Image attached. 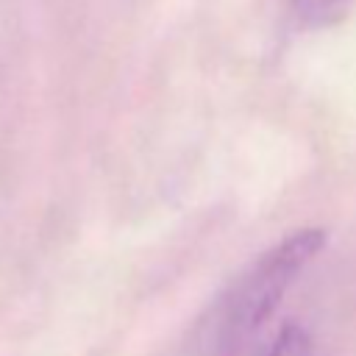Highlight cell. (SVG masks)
<instances>
[{
  "label": "cell",
  "instance_id": "1",
  "mask_svg": "<svg viewBox=\"0 0 356 356\" xmlns=\"http://www.w3.org/2000/svg\"><path fill=\"white\" fill-rule=\"evenodd\" d=\"M323 228H298L256 256L209 303L189 342V356H234L281 306L298 275L325 248Z\"/></svg>",
  "mask_w": 356,
  "mask_h": 356
},
{
  "label": "cell",
  "instance_id": "2",
  "mask_svg": "<svg viewBox=\"0 0 356 356\" xmlns=\"http://www.w3.org/2000/svg\"><path fill=\"white\" fill-rule=\"evenodd\" d=\"M350 0H292V11L300 25L306 28H323L331 25L345 14Z\"/></svg>",
  "mask_w": 356,
  "mask_h": 356
},
{
  "label": "cell",
  "instance_id": "3",
  "mask_svg": "<svg viewBox=\"0 0 356 356\" xmlns=\"http://www.w3.org/2000/svg\"><path fill=\"white\" fill-rule=\"evenodd\" d=\"M264 356H314V339L303 325H284Z\"/></svg>",
  "mask_w": 356,
  "mask_h": 356
}]
</instances>
